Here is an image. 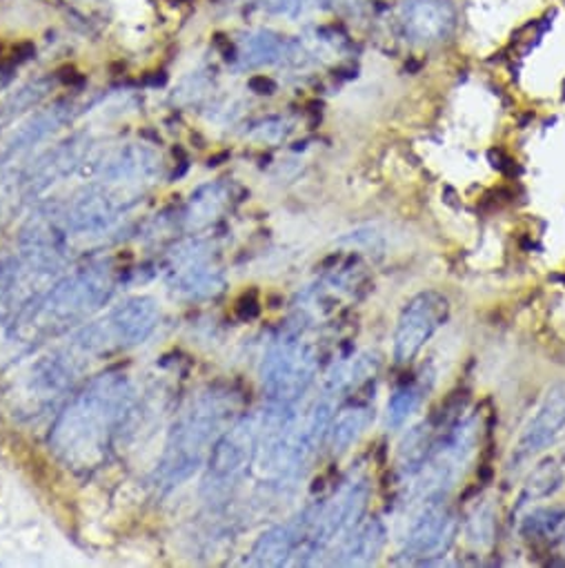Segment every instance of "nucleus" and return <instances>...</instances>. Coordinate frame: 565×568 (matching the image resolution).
<instances>
[{
  "mask_svg": "<svg viewBox=\"0 0 565 568\" xmlns=\"http://www.w3.org/2000/svg\"><path fill=\"white\" fill-rule=\"evenodd\" d=\"M434 450H436V428H434V422L428 419L414 426L412 430H408V435L403 437L399 446V457H397L399 473L403 477H417L425 468V464L432 459Z\"/></svg>",
  "mask_w": 565,
  "mask_h": 568,
  "instance_id": "nucleus-14",
  "label": "nucleus"
},
{
  "mask_svg": "<svg viewBox=\"0 0 565 568\" xmlns=\"http://www.w3.org/2000/svg\"><path fill=\"white\" fill-rule=\"evenodd\" d=\"M317 351L301 335L288 333L276 339L263 362V388L269 404L290 408L306 395L317 377Z\"/></svg>",
  "mask_w": 565,
  "mask_h": 568,
  "instance_id": "nucleus-4",
  "label": "nucleus"
},
{
  "mask_svg": "<svg viewBox=\"0 0 565 568\" xmlns=\"http://www.w3.org/2000/svg\"><path fill=\"white\" fill-rule=\"evenodd\" d=\"M114 283L107 270L92 267L81 270L56 286L32 306H25L19 326V335L25 342L45 339L70 331L96 311H101L112 297Z\"/></svg>",
  "mask_w": 565,
  "mask_h": 568,
  "instance_id": "nucleus-2",
  "label": "nucleus"
},
{
  "mask_svg": "<svg viewBox=\"0 0 565 568\" xmlns=\"http://www.w3.org/2000/svg\"><path fill=\"white\" fill-rule=\"evenodd\" d=\"M388 530L381 519H370L368 524L357 526L350 537L343 541L337 564L341 566H366L372 564L386 548Z\"/></svg>",
  "mask_w": 565,
  "mask_h": 568,
  "instance_id": "nucleus-13",
  "label": "nucleus"
},
{
  "mask_svg": "<svg viewBox=\"0 0 565 568\" xmlns=\"http://www.w3.org/2000/svg\"><path fill=\"white\" fill-rule=\"evenodd\" d=\"M563 435H565V382L554 384L545 393L538 408L523 426L512 453V466L547 450Z\"/></svg>",
  "mask_w": 565,
  "mask_h": 568,
  "instance_id": "nucleus-9",
  "label": "nucleus"
},
{
  "mask_svg": "<svg viewBox=\"0 0 565 568\" xmlns=\"http://www.w3.org/2000/svg\"><path fill=\"white\" fill-rule=\"evenodd\" d=\"M459 535V517L445 504V497L423 499L419 515L412 519L401 557L412 564H428L430 559L443 557Z\"/></svg>",
  "mask_w": 565,
  "mask_h": 568,
  "instance_id": "nucleus-7",
  "label": "nucleus"
},
{
  "mask_svg": "<svg viewBox=\"0 0 565 568\" xmlns=\"http://www.w3.org/2000/svg\"><path fill=\"white\" fill-rule=\"evenodd\" d=\"M450 320V302L439 291L417 293L401 311L397 331L392 359L399 366L410 364L425 344L448 324Z\"/></svg>",
  "mask_w": 565,
  "mask_h": 568,
  "instance_id": "nucleus-6",
  "label": "nucleus"
},
{
  "mask_svg": "<svg viewBox=\"0 0 565 568\" xmlns=\"http://www.w3.org/2000/svg\"><path fill=\"white\" fill-rule=\"evenodd\" d=\"M158 324V308L154 300L138 297L112 311L103 322L83 328L72 346L83 357H96L114 348H130L145 342Z\"/></svg>",
  "mask_w": 565,
  "mask_h": 568,
  "instance_id": "nucleus-5",
  "label": "nucleus"
},
{
  "mask_svg": "<svg viewBox=\"0 0 565 568\" xmlns=\"http://www.w3.org/2000/svg\"><path fill=\"white\" fill-rule=\"evenodd\" d=\"M372 424V410L368 406H355L343 410L335 424L330 426V435H332V450L335 453H343L348 450L363 433L366 428Z\"/></svg>",
  "mask_w": 565,
  "mask_h": 568,
  "instance_id": "nucleus-18",
  "label": "nucleus"
},
{
  "mask_svg": "<svg viewBox=\"0 0 565 568\" xmlns=\"http://www.w3.org/2000/svg\"><path fill=\"white\" fill-rule=\"evenodd\" d=\"M170 283L174 291L187 293L189 297H212L223 288L218 270L212 267V252L201 243L176 252L170 267Z\"/></svg>",
  "mask_w": 565,
  "mask_h": 568,
  "instance_id": "nucleus-11",
  "label": "nucleus"
},
{
  "mask_svg": "<svg viewBox=\"0 0 565 568\" xmlns=\"http://www.w3.org/2000/svg\"><path fill=\"white\" fill-rule=\"evenodd\" d=\"M401 21L412 43L434 45L456 30V8L452 0H405Z\"/></svg>",
  "mask_w": 565,
  "mask_h": 568,
  "instance_id": "nucleus-10",
  "label": "nucleus"
},
{
  "mask_svg": "<svg viewBox=\"0 0 565 568\" xmlns=\"http://www.w3.org/2000/svg\"><path fill=\"white\" fill-rule=\"evenodd\" d=\"M321 3L341 14H357L363 8V0H321Z\"/></svg>",
  "mask_w": 565,
  "mask_h": 568,
  "instance_id": "nucleus-23",
  "label": "nucleus"
},
{
  "mask_svg": "<svg viewBox=\"0 0 565 568\" xmlns=\"http://www.w3.org/2000/svg\"><path fill=\"white\" fill-rule=\"evenodd\" d=\"M297 45L282 41L274 32H254L238 41V59L245 68L276 63L280 59H295Z\"/></svg>",
  "mask_w": 565,
  "mask_h": 568,
  "instance_id": "nucleus-15",
  "label": "nucleus"
},
{
  "mask_svg": "<svg viewBox=\"0 0 565 568\" xmlns=\"http://www.w3.org/2000/svg\"><path fill=\"white\" fill-rule=\"evenodd\" d=\"M379 366H381V357L377 353H361L335 371V375L330 377V388L335 393L357 388L363 382L372 379L377 375Z\"/></svg>",
  "mask_w": 565,
  "mask_h": 568,
  "instance_id": "nucleus-19",
  "label": "nucleus"
},
{
  "mask_svg": "<svg viewBox=\"0 0 565 568\" xmlns=\"http://www.w3.org/2000/svg\"><path fill=\"white\" fill-rule=\"evenodd\" d=\"M229 413L232 406L218 395H205L185 410L174 424L165 457L156 473L163 486H178L198 470L205 453H212L216 439L223 435L220 428L227 424Z\"/></svg>",
  "mask_w": 565,
  "mask_h": 568,
  "instance_id": "nucleus-3",
  "label": "nucleus"
},
{
  "mask_svg": "<svg viewBox=\"0 0 565 568\" xmlns=\"http://www.w3.org/2000/svg\"><path fill=\"white\" fill-rule=\"evenodd\" d=\"M229 199V187L223 185V183H216V185H207L203 187L194 201H192V210H194V225H201V223H207L209 219H214V214H218L225 203Z\"/></svg>",
  "mask_w": 565,
  "mask_h": 568,
  "instance_id": "nucleus-21",
  "label": "nucleus"
},
{
  "mask_svg": "<svg viewBox=\"0 0 565 568\" xmlns=\"http://www.w3.org/2000/svg\"><path fill=\"white\" fill-rule=\"evenodd\" d=\"M263 8L271 10V12H278V14H292L295 10H299V0H260Z\"/></svg>",
  "mask_w": 565,
  "mask_h": 568,
  "instance_id": "nucleus-24",
  "label": "nucleus"
},
{
  "mask_svg": "<svg viewBox=\"0 0 565 568\" xmlns=\"http://www.w3.org/2000/svg\"><path fill=\"white\" fill-rule=\"evenodd\" d=\"M260 426L254 417L240 419L232 430H225L209 453V486L227 490L251 466L258 455Z\"/></svg>",
  "mask_w": 565,
  "mask_h": 568,
  "instance_id": "nucleus-8",
  "label": "nucleus"
},
{
  "mask_svg": "<svg viewBox=\"0 0 565 568\" xmlns=\"http://www.w3.org/2000/svg\"><path fill=\"white\" fill-rule=\"evenodd\" d=\"M563 481H565V470H563L561 459H556V457L541 459L525 477L518 499H516V508H523L527 504L552 497L563 486Z\"/></svg>",
  "mask_w": 565,
  "mask_h": 568,
  "instance_id": "nucleus-16",
  "label": "nucleus"
},
{
  "mask_svg": "<svg viewBox=\"0 0 565 568\" xmlns=\"http://www.w3.org/2000/svg\"><path fill=\"white\" fill-rule=\"evenodd\" d=\"M304 537L297 519L267 530L249 555V566H286L301 550Z\"/></svg>",
  "mask_w": 565,
  "mask_h": 568,
  "instance_id": "nucleus-12",
  "label": "nucleus"
},
{
  "mask_svg": "<svg viewBox=\"0 0 565 568\" xmlns=\"http://www.w3.org/2000/svg\"><path fill=\"white\" fill-rule=\"evenodd\" d=\"M492 510L490 508H479L474 515H472V521H470V539L472 541H490L492 539Z\"/></svg>",
  "mask_w": 565,
  "mask_h": 568,
  "instance_id": "nucleus-22",
  "label": "nucleus"
},
{
  "mask_svg": "<svg viewBox=\"0 0 565 568\" xmlns=\"http://www.w3.org/2000/svg\"><path fill=\"white\" fill-rule=\"evenodd\" d=\"M132 404L134 390L127 377L103 375L94 379L59 417L50 437L52 448L76 468L96 466Z\"/></svg>",
  "mask_w": 565,
  "mask_h": 568,
  "instance_id": "nucleus-1",
  "label": "nucleus"
},
{
  "mask_svg": "<svg viewBox=\"0 0 565 568\" xmlns=\"http://www.w3.org/2000/svg\"><path fill=\"white\" fill-rule=\"evenodd\" d=\"M521 535L534 541H554L565 537V506L532 510L521 524Z\"/></svg>",
  "mask_w": 565,
  "mask_h": 568,
  "instance_id": "nucleus-17",
  "label": "nucleus"
},
{
  "mask_svg": "<svg viewBox=\"0 0 565 568\" xmlns=\"http://www.w3.org/2000/svg\"><path fill=\"white\" fill-rule=\"evenodd\" d=\"M421 397H423L421 384H405V386L397 388L388 402V426L401 428L412 417V413L419 408Z\"/></svg>",
  "mask_w": 565,
  "mask_h": 568,
  "instance_id": "nucleus-20",
  "label": "nucleus"
}]
</instances>
